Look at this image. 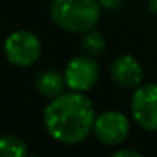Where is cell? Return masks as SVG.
Here are the masks:
<instances>
[{
	"instance_id": "1",
	"label": "cell",
	"mask_w": 157,
	"mask_h": 157,
	"mask_svg": "<svg viewBox=\"0 0 157 157\" xmlns=\"http://www.w3.org/2000/svg\"><path fill=\"white\" fill-rule=\"evenodd\" d=\"M95 106L79 91H69L51 100L44 110V125L52 139L61 144H78L93 132Z\"/></svg>"
},
{
	"instance_id": "2",
	"label": "cell",
	"mask_w": 157,
	"mask_h": 157,
	"mask_svg": "<svg viewBox=\"0 0 157 157\" xmlns=\"http://www.w3.org/2000/svg\"><path fill=\"white\" fill-rule=\"evenodd\" d=\"M101 14L98 0H52L51 19L68 32L83 34L95 29Z\"/></svg>"
},
{
	"instance_id": "3",
	"label": "cell",
	"mask_w": 157,
	"mask_h": 157,
	"mask_svg": "<svg viewBox=\"0 0 157 157\" xmlns=\"http://www.w3.org/2000/svg\"><path fill=\"white\" fill-rule=\"evenodd\" d=\"M4 52L10 64L27 68L34 64L41 56V41L29 31H15L5 39Z\"/></svg>"
},
{
	"instance_id": "4",
	"label": "cell",
	"mask_w": 157,
	"mask_h": 157,
	"mask_svg": "<svg viewBox=\"0 0 157 157\" xmlns=\"http://www.w3.org/2000/svg\"><path fill=\"white\" fill-rule=\"evenodd\" d=\"M130 112L140 128L157 132V83L137 86L130 100Z\"/></svg>"
},
{
	"instance_id": "5",
	"label": "cell",
	"mask_w": 157,
	"mask_h": 157,
	"mask_svg": "<svg viewBox=\"0 0 157 157\" xmlns=\"http://www.w3.org/2000/svg\"><path fill=\"white\" fill-rule=\"evenodd\" d=\"M100 78V66L93 59V56L83 54L76 56L68 63L64 69L66 86L71 91L86 93L98 83Z\"/></svg>"
},
{
	"instance_id": "6",
	"label": "cell",
	"mask_w": 157,
	"mask_h": 157,
	"mask_svg": "<svg viewBox=\"0 0 157 157\" xmlns=\"http://www.w3.org/2000/svg\"><path fill=\"white\" fill-rule=\"evenodd\" d=\"M130 122L122 112L108 110L95 118L93 133L103 145H120L128 137Z\"/></svg>"
},
{
	"instance_id": "7",
	"label": "cell",
	"mask_w": 157,
	"mask_h": 157,
	"mask_svg": "<svg viewBox=\"0 0 157 157\" xmlns=\"http://www.w3.org/2000/svg\"><path fill=\"white\" fill-rule=\"evenodd\" d=\"M110 76H112L113 83L120 88L135 90L137 86H140L144 79V69L133 56L122 54L112 63Z\"/></svg>"
},
{
	"instance_id": "8",
	"label": "cell",
	"mask_w": 157,
	"mask_h": 157,
	"mask_svg": "<svg viewBox=\"0 0 157 157\" xmlns=\"http://www.w3.org/2000/svg\"><path fill=\"white\" fill-rule=\"evenodd\" d=\"M36 86H37V91L42 96L52 100V98H56V96L64 93L66 79H64V75L54 71V69H48V71H42L37 76Z\"/></svg>"
},
{
	"instance_id": "9",
	"label": "cell",
	"mask_w": 157,
	"mask_h": 157,
	"mask_svg": "<svg viewBox=\"0 0 157 157\" xmlns=\"http://www.w3.org/2000/svg\"><path fill=\"white\" fill-rule=\"evenodd\" d=\"M81 48H83V51H85L86 54L98 56V54H101V52L106 49V39H105V36H103L100 31L91 29V31L83 32Z\"/></svg>"
},
{
	"instance_id": "10",
	"label": "cell",
	"mask_w": 157,
	"mask_h": 157,
	"mask_svg": "<svg viewBox=\"0 0 157 157\" xmlns=\"http://www.w3.org/2000/svg\"><path fill=\"white\" fill-rule=\"evenodd\" d=\"M27 145L24 140L14 135L0 137V157H24L27 155Z\"/></svg>"
},
{
	"instance_id": "11",
	"label": "cell",
	"mask_w": 157,
	"mask_h": 157,
	"mask_svg": "<svg viewBox=\"0 0 157 157\" xmlns=\"http://www.w3.org/2000/svg\"><path fill=\"white\" fill-rule=\"evenodd\" d=\"M113 155L115 157H140V152L130 150V149H120V150H115Z\"/></svg>"
},
{
	"instance_id": "12",
	"label": "cell",
	"mask_w": 157,
	"mask_h": 157,
	"mask_svg": "<svg viewBox=\"0 0 157 157\" xmlns=\"http://www.w3.org/2000/svg\"><path fill=\"white\" fill-rule=\"evenodd\" d=\"M98 2L103 9H106V10H113V9H117L120 5V0H98Z\"/></svg>"
},
{
	"instance_id": "13",
	"label": "cell",
	"mask_w": 157,
	"mask_h": 157,
	"mask_svg": "<svg viewBox=\"0 0 157 157\" xmlns=\"http://www.w3.org/2000/svg\"><path fill=\"white\" fill-rule=\"evenodd\" d=\"M147 4H149V10L157 15V0H147Z\"/></svg>"
}]
</instances>
